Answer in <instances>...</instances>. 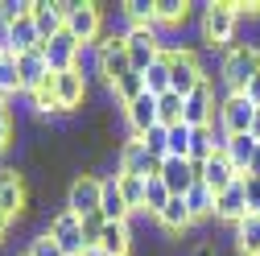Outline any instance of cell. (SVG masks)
Instances as JSON below:
<instances>
[{
	"label": "cell",
	"mask_w": 260,
	"mask_h": 256,
	"mask_svg": "<svg viewBox=\"0 0 260 256\" xmlns=\"http://www.w3.org/2000/svg\"><path fill=\"white\" fill-rule=\"evenodd\" d=\"M260 75V50L256 46H227L223 50V87L227 95H244L248 83Z\"/></svg>",
	"instance_id": "obj_1"
},
{
	"label": "cell",
	"mask_w": 260,
	"mask_h": 256,
	"mask_svg": "<svg viewBox=\"0 0 260 256\" xmlns=\"http://www.w3.org/2000/svg\"><path fill=\"white\" fill-rule=\"evenodd\" d=\"M67 9V34L87 50L91 42H104V9L91 5V0H79V5H62Z\"/></svg>",
	"instance_id": "obj_2"
},
{
	"label": "cell",
	"mask_w": 260,
	"mask_h": 256,
	"mask_svg": "<svg viewBox=\"0 0 260 256\" xmlns=\"http://www.w3.org/2000/svg\"><path fill=\"white\" fill-rule=\"evenodd\" d=\"M236 17H240V5H227V0L203 5V42L227 50L232 38H236Z\"/></svg>",
	"instance_id": "obj_3"
},
{
	"label": "cell",
	"mask_w": 260,
	"mask_h": 256,
	"mask_svg": "<svg viewBox=\"0 0 260 256\" xmlns=\"http://www.w3.org/2000/svg\"><path fill=\"white\" fill-rule=\"evenodd\" d=\"M95 71L104 75L108 91L133 75V62H128V46H124V34H108L100 46H95Z\"/></svg>",
	"instance_id": "obj_4"
},
{
	"label": "cell",
	"mask_w": 260,
	"mask_h": 256,
	"mask_svg": "<svg viewBox=\"0 0 260 256\" xmlns=\"http://www.w3.org/2000/svg\"><path fill=\"white\" fill-rule=\"evenodd\" d=\"M166 54H170V91H178L182 100H190L203 83H211L203 75V62L194 50H166Z\"/></svg>",
	"instance_id": "obj_5"
},
{
	"label": "cell",
	"mask_w": 260,
	"mask_h": 256,
	"mask_svg": "<svg viewBox=\"0 0 260 256\" xmlns=\"http://www.w3.org/2000/svg\"><path fill=\"white\" fill-rule=\"evenodd\" d=\"M256 112H260V108L248 100V95H223V104H219V133H223V137H244V133H252Z\"/></svg>",
	"instance_id": "obj_6"
},
{
	"label": "cell",
	"mask_w": 260,
	"mask_h": 256,
	"mask_svg": "<svg viewBox=\"0 0 260 256\" xmlns=\"http://www.w3.org/2000/svg\"><path fill=\"white\" fill-rule=\"evenodd\" d=\"M100 203H104V178L79 174L67 190V211L79 219H91V215H100Z\"/></svg>",
	"instance_id": "obj_7"
},
{
	"label": "cell",
	"mask_w": 260,
	"mask_h": 256,
	"mask_svg": "<svg viewBox=\"0 0 260 256\" xmlns=\"http://www.w3.org/2000/svg\"><path fill=\"white\" fill-rule=\"evenodd\" d=\"M161 29H124V46H128V62H133V71L137 75H145L153 62L166 54L161 50Z\"/></svg>",
	"instance_id": "obj_8"
},
{
	"label": "cell",
	"mask_w": 260,
	"mask_h": 256,
	"mask_svg": "<svg viewBox=\"0 0 260 256\" xmlns=\"http://www.w3.org/2000/svg\"><path fill=\"white\" fill-rule=\"evenodd\" d=\"M50 240L67 252V256H87V240H83V219L79 215H71V211H58L54 219H50Z\"/></svg>",
	"instance_id": "obj_9"
},
{
	"label": "cell",
	"mask_w": 260,
	"mask_h": 256,
	"mask_svg": "<svg viewBox=\"0 0 260 256\" xmlns=\"http://www.w3.org/2000/svg\"><path fill=\"white\" fill-rule=\"evenodd\" d=\"M17 71H21V95H29V100H34L42 87H50V79H54V71H50V62H46L42 50L21 54L17 58Z\"/></svg>",
	"instance_id": "obj_10"
},
{
	"label": "cell",
	"mask_w": 260,
	"mask_h": 256,
	"mask_svg": "<svg viewBox=\"0 0 260 256\" xmlns=\"http://www.w3.org/2000/svg\"><path fill=\"white\" fill-rule=\"evenodd\" d=\"M42 54H46V62H50V71L54 75H67V71H75L79 67V54H83V46L62 29L58 38H50V42H42Z\"/></svg>",
	"instance_id": "obj_11"
},
{
	"label": "cell",
	"mask_w": 260,
	"mask_h": 256,
	"mask_svg": "<svg viewBox=\"0 0 260 256\" xmlns=\"http://www.w3.org/2000/svg\"><path fill=\"white\" fill-rule=\"evenodd\" d=\"M161 182H166V190L174 199H186L190 195V186L199 182V170H194L186 157H166V162H161V174H157Z\"/></svg>",
	"instance_id": "obj_12"
},
{
	"label": "cell",
	"mask_w": 260,
	"mask_h": 256,
	"mask_svg": "<svg viewBox=\"0 0 260 256\" xmlns=\"http://www.w3.org/2000/svg\"><path fill=\"white\" fill-rule=\"evenodd\" d=\"M120 174H137V178H157L161 162L141 145V141H124L120 145Z\"/></svg>",
	"instance_id": "obj_13"
},
{
	"label": "cell",
	"mask_w": 260,
	"mask_h": 256,
	"mask_svg": "<svg viewBox=\"0 0 260 256\" xmlns=\"http://www.w3.org/2000/svg\"><path fill=\"white\" fill-rule=\"evenodd\" d=\"M252 211H248V186H244V178L236 182V186H227V190H219L215 195V219H223V223H236L240 219H248Z\"/></svg>",
	"instance_id": "obj_14"
},
{
	"label": "cell",
	"mask_w": 260,
	"mask_h": 256,
	"mask_svg": "<svg viewBox=\"0 0 260 256\" xmlns=\"http://www.w3.org/2000/svg\"><path fill=\"white\" fill-rule=\"evenodd\" d=\"M54 100H58L62 112H79V108H83V100H87V79H83L79 67L67 71V75H54Z\"/></svg>",
	"instance_id": "obj_15"
},
{
	"label": "cell",
	"mask_w": 260,
	"mask_h": 256,
	"mask_svg": "<svg viewBox=\"0 0 260 256\" xmlns=\"http://www.w3.org/2000/svg\"><path fill=\"white\" fill-rule=\"evenodd\" d=\"M25 203H29L25 178L17 170H0V211H5L9 219H21L25 215Z\"/></svg>",
	"instance_id": "obj_16"
},
{
	"label": "cell",
	"mask_w": 260,
	"mask_h": 256,
	"mask_svg": "<svg viewBox=\"0 0 260 256\" xmlns=\"http://www.w3.org/2000/svg\"><path fill=\"white\" fill-rule=\"evenodd\" d=\"M124 124H128V133H133V141H141L149 128L157 124V95H141V100L133 104H124Z\"/></svg>",
	"instance_id": "obj_17"
},
{
	"label": "cell",
	"mask_w": 260,
	"mask_h": 256,
	"mask_svg": "<svg viewBox=\"0 0 260 256\" xmlns=\"http://www.w3.org/2000/svg\"><path fill=\"white\" fill-rule=\"evenodd\" d=\"M215 120H219V112H215V95H211V83H203V87L186 100V116H182V124H190V128H211Z\"/></svg>",
	"instance_id": "obj_18"
},
{
	"label": "cell",
	"mask_w": 260,
	"mask_h": 256,
	"mask_svg": "<svg viewBox=\"0 0 260 256\" xmlns=\"http://www.w3.org/2000/svg\"><path fill=\"white\" fill-rule=\"evenodd\" d=\"M194 170H199V182H203V186H211L215 195H219V190H227V186H236V182H240L236 166L227 162V153H215L207 166H194Z\"/></svg>",
	"instance_id": "obj_19"
},
{
	"label": "cell",
	"mask_w": 260,
	"mask_h": 256,
	"mask_svg": "<svg viewBox=\"0 0 260 256\" xmlns=\"http://www.w3.org/2000/svg\"><path fill=\"white\" fill-rule=\"evenodd\" d=\"M34 25H38L42 42H50V38H58L67 29V9L54 5V0H34Z\"/></svg>",
	"instance_id": "obj_20"
},
{
	"label": "cell",
	"mask_w": 260,
	"mask_h": 256,
	"mask_svg": "<svg viewBox=\"0 0 260 256\" xmlns=\"http://www.w3.org/2000/svg\"><path fill=\"white\" fill-rule=\"evenodd\" d=\"M100 215H104V223H128V215H133V207H128L124 195H120L116 174L104 178V203H100Z\"/></svg>",
	"instance_id": "obj_21"
},
{
	"label": "cell",
	"mask_w": 260,
	"mask_h": 256,
	"mask_svg": "<svg viewBox=\"0 0 260 256\" xmlns=\"http://www.w3.org/2000/svg\"><path fill=\"white\" fill-rule=\"evenodd\" d=\"M256 149H260V141H256L252 133H244V137H227V145H223V153H227V162L236 166V174H240V178L248 174V166H252V157H256Z\"/></svg>",
	"instance_id": "obj_22"
},
{
	"label": "cell",
	"mask_w": 260,
	"mask_h": 256,
	"mask_svg": "<svg viewBox=\"0 0 260 256\" xmlns=\"http://www.w3.org/2000/svg\"><path fill=\"white\" fill-rule=\"evenodd\" d=\"M100 252L104 256H133V228L128 223H108L100 236Z\"/></svg>",
	"instance_id": "obj_23"
},
{
	"label": "cell",
	"mask_w": 260,
	"mask_h": 256,
	"mask_svg": "<svg viewBox=\"0 0 260 256\" xmlns=\"http://www.w3.org/2000/svg\"><path fill=\"white\" fill-rule=\"evenodd\" d=\"M236 248L240 256H260V215H248L236 223Z\"/></svg>",
	"instance_id": "obj_24"
},
{
	"label": "cell",
	"mask_w": 260,
	"mask_h": 256,
	"mask_svg": "<svg viewBox=\"0 0 260 256\" xmlns=\"http://www.w3.org/2000/svg\"><path fill=\"white\" fill-rule=\"evenodd\" d=\"M157 223H161L166 232H174V236H178V232H186L190 223H194V215H190L186 199H170V203H166V211L157 215Z\"/></svg>",
	"instance_id": "obj_25"
},
{
	"label": "cell",
	"mask_w": 260,
	"mask_h": 256,
	"mask_svg": "<svg viewBox=\"0 0 260 256\" xmlns=\"http://www.w3.org/2000/svg\"><path fill=\"white\" fill-rule=\"evenodd\" d=\"M182 116H186V100H182L178 91H166V95H157V124L174 128V124H182Z\"/></svg>",
	"instance_id": "obj_26"
},
{
	"label": "cell",
	"mask_w": 260,
	"mask_h": 256,
	"mask_svg": "<svg viewBox=\"0 0 260 256\" xmlns=\"http://www.w3.org/2000/svg\"><path fill=\"white\" fill-rule=\"evenodd\" d=\"M186 207H190L194 223L207 219V215H215V190L203 186V182H194V186H190V195H186Z\"/></svg>",
	"instance_id": "obj_27"
},
{
	"label": "cell",
	"mask_w": 260,
	"mask_h": 256,
	"mask_svg": "<svg viewBox=\"0 0 260 256\" xmlns=\"http://www.w3.org/2000/svg\"><path fill=\"white\" fill-rule=\"evenodd\" d=\"M116 182H120V195H124V203L133 207V215H137V211H145V182H149V178L120 174V170H116Z\"/></svg>",
	"instance_id": "obj_28"
},
{
	"label": "cell",
	"mask_w": 260,
	"mask_h": 256,
	"mask_svg": "<svg viewBox=\"0 0 260 256\" xmlns=\"http://www.w3.org/2000/svg\"><path fill=\"white\" fill-rule=\"evenodd\" d=\"M17 91H21V71H17V58L5 54L0 58V100H17Z\"/></svg>",
	"instance_id": "obj_29"
},
{
	"label": "cell",
	"mask_w": 260,
	"mask_h": 256,
	"mask_svg": "<svg viewBox=\"0 0 260 256\" xmlns=\"http://www.w3.org/2000/svg\"><path fill=\"white\" fill-rule=\"evenodd\" d=\"M145 91L149 95H166L170 91V54H161L153 67L145 71Z\"/></svg>",
	"instance_id": "obj_30"
},
{
	"label": "cell",
	"mask_w": 260,
	"mask_h": 256,
	"mask_svg": "<svg viewBox=\"0 0 260 256\" xmlns=\"http://www.w3.org/2000/svg\"><path fill=\"white\" fill-rule=\"evenodd\" d=\"M174 195H170V190H166V182H161V178H149L145 182V215H161V211H166V203H170Z\"/></svg>",
	"instance_id": "obj_31"
},
{
	"label": "cell",
	"mask_w": 260,
	"mask_h": 256,
	"mask_svg": "<svg viewBox=\"0 0 260 256\" xmlns=\"http://www.w3.org/2000/svg\"><path fill=\"white\" fill-rule=\"evenodd\" d=\"M141 145L157 157V162H166V157H170V128H166V124H153L149 133L141 137Z\"/></svg>",
	"instance_id": "obj_32"
},
{
	"label": "cell",
	"mask_w": 260,
	"mask_h": 256,
	"mask_svg": "<svg viewBox=\"0 0 260 256\" xmlns=\"http://www.w3.org/2000/svg\"><path fill=\"white\" fill-rule=\"evenodd\" d=\"M190 141H194V128L190 124H174L170 128V157H186L190 162Z\"/></svg>",
	"instance_id": "obj_33"
},
{
	"label": "cell",
	"mask_w": 260,
	"mask_h": 256,
	"mask_svg": "<svg viewBox=\"0 0 260 256\" xmlns=\"http://www.w3.org/2000/svg\"><path fill=\"white\" fill-rule=\"evenodd\" d=\"M25 17H34V0H5V5H0V21L5 25H17Z\"/></svg>",
	"instance_id": "obj_34"
},
{
	"label": "cell",
	"mask_w": 260,
	"mask_h": 256,
	"mask_svg": "<svg viewBox=\"0 0 260 256\" xmlns=\"http://www.w3.org/2000/svg\"><path fill=\"white\" fill-rule=\"evenodd\" d=\"M186 0H157V25H178L186 17Z\"/></svg>",
	"instance_id": "obj_35"
},
{
	"label": "cell",
	"mask_w": 260,
	"mask_h": 256,
	"mask_svg": "<svg viewBox=\"0 0 260 256\" xmlns=\"http://www.w3.org/2000/svg\"><path fill=\"white\" fill-rule=\"evenodd\" d=\"M25 256H67V252L50 240V232H42V236H34V240L25 244Z\"/></svg>",
	"instance_id": "obj_36"
},
{
	"label": "cell",
	"mask_w": 260,
	"mask_h": 256,
	"mask_svg": "<svg viewBox=\"0 0 260 256\" xmlns=\"http://www.w3.org/2000/svg\"><path fill=\"white\" fill-rule=\"evenodd\" d=\"M13 128H17V124H13V112H9V104H5V100H0V153L9 149V141H13Z\"/></svg>",
	"instance_id": "obj_37"
},
{
	"label": "cell",
	"mask_w": 260,
	"mask_h": 256,
	"mask_svg": "<svg viewBox=\"0 0 260 256\" xmlns=\"http://www.w3.org/2000/svg\"><path fill=\"white\" fill-rule=\"evenodd\" d=\"M244 95H248V100H252V104H256V108H260V75H256V79H252V83H248V91H244Z\"/></svg>",
	"instance_id": "obj_38"
},
{
	"label": "cell",
	"mask_w": 260,
	"mask_h": 256,
	"mask_svg": "<svg viewBox=\"0 0 260 256\" xmlns=\"http://www.w3.org/2000/svg\"><path fill=\"white\" fill-rule=\"evenodd\" d=\"M9 228H13V219H9L5 211H0V240H5V236H9Z\"/></svg>",
	"instance_id": "obj_39"
},
{
	"label": "cell",
	"mask_w": 260,
	"mask_h": 256,
	"mask_svg": "<svg viewBox=\"0 0 260 256\" xmlns=\"http://www.w3.org/2000/svg\"><path fill=\"white\" fill-rule=\"evenodd\" d=\"M194 256H215V248H211V244H203V248H194Z\"/></svg>",
	"instance_id": "obj_40"
},
{
	"label": "cell",
	"mask_w": 260,
	"mask_h": 256,
	"mask_svg": "<svg viewBox=\"0 0 260 256\" xmlns=\"http://www.w3.org/2000/svg\"><path fill=\"white\" fill-rule=\"evenodd\" d=\"M252 137L260 141V112H256V120H252Z\"/></svg>",
	"instance_id": "obj_41"
},
{
	"label": "cell",
	"mask_w": 260,
	"mask_h": 256,
	"mask_svg": "<svg viewBox=\"0 0 260 256\" xmlns=\"http://www.w3.org/2000/svg\"><path fill=\"white\" fill-rule=\"evenodd\" d=\"M87 256H104V252H100V248H91V252H87Z\"/></svg>",
	"instance_id": "obj_42"
},
{
	"label": "cell",
	"mask_w": 260,
	"mask_h": 256,
	"mask_svg": "<svg viewBox=\"0 0 260 256\" xmlns=\"http://www.w3.org/2000/svg\"><path fill=\"white\" fill-rule=\"evenodd\" d=\"M21 256H25V252H21Z\"/></svg>",
	"instance_id": "obj_43"
}]
</instances>
